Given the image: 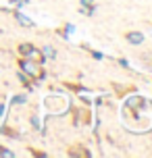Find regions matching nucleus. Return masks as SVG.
Returning a JSON list of instances; mask_svg holds the SVG:
<instances>
[{
    "mask_svg": "<svg viewBox=\"0 0 152 158\" xmlns=\"http://www.w3.org/2000/svg\"><path fill=\"white\" fill-rule=\"evenodd\" d=\"M21 71L27 75V77H32V79H40L42 75H44V71H42V64L40 60H32V58H23L21 60Z\"/></svg>",
    "mask_w": 152,
    "mask_h": 158,
    "instance_id": "nucleus-1",
    "label": "nucleus"
},
{
    "mask_svg": "<svg viewBox=\"0 0 152 158\" xmlns=\"http://www.w3.org/2000/svg\"><path fill=\"white\" fill-rule=\"evenodd\" d=\"M19 54L23 56V58H32V60H40L42 63V54L32 46V44H21V46H19Z\"/></svg>",
    "mask_w": 152,
    "mask_h": 158,
    "instance_id": "nucleus-2",
    "label": "nucleus"
},
{
    "mask_svg": "<svg viewBox=\"0 0 152 158\" xmlns=\"http://www.w3.org/2000/svg\"><path fill=\"white\" fill-rule=\"evenodd\" d=\"M142 98H137V96H131L127 100V108H137V106H142Z\"/></svg>",
    "mask_w": 152,
    "mask_h": 158,
    "instance_id": "nucleus-3",
    "label": "nucleus"
},
{
    "mask_svg": "<svg viewBox=\"0 0 152 158\" xmlns=\"http://www.w3.org/2000/svg\"><path fill=\"white\" fill-rule=\"evenodd\" d=\"M17 21H19V23H21V25H25V27H32V21H29V19H27V17H23V15H21V13H17Z\"/></svg>",
    "mask_w": 152,
    "mask_h": 158,
    "instance_id": "nucleus-4",
    "label": "nucleus"
},
{
    "mask_svg": "<svg viewBox=\"0 0 152 158\" xmlns=\"http://www.w3.org/2000/svg\"><path fill=\"white\" fill-rule=\"evenodd\" d=\"M127 40L131 42V44H140V42H142V33H129Z\"/></svg>",
    "mask_w": 152,
    "mask_h": 158,
    "instance_id": "nucleus-5",
    "label": "nucleus"
},
{
    "mask_svg": "<svg viewBox=\"0 0 152 158\" xmlns=\"http://www.w3.org/2000/svg\"><path fill=\"white\" fill-rule=\"evenodd\" d=\"M44 56H48V58H54V50H52V48L50 46H44Z\"/></svg>",
    "mask_w": 152,
    "mask_h": 158,
    "instance_id": "nucleus-6",
    "label": "nucleus"
},
{
    "mask_svg": "<svg viewBox=\"0 0 152 158\" xmlns=\"http://www.w3.org/2000/svg\"><path fill=\"white\" fill-rule=\"evenodd\" d=\"M81 2H83V4H90V2H92V0H81Z\"/></svg>",
    "mask_w": 152,
    "mask_h": 158,
    "instance_id": "nucleus-7",
    "label": "nucleus"
},
{
    "mask_svg": "<svg viewBox=\"0 0 152 158\" xmlns=\"http://www.w3.org/2000/svg\"><path fill=\"white\" fill-rule=\"evenodd\" d=\"M0 154H2V146H0Z\"/></svg>",
    "mask_w": 152,
    "mask_h": 158,
    "instance_id": "nucleus-8",
    "label": "nucleus"
}]
</instances>
